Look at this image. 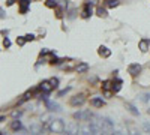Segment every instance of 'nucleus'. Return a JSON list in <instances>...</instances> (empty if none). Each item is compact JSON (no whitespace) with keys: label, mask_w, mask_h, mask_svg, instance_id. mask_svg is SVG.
I'll return each instance as SVG.
<instances>
[{"label":"nucleus","mask_w":150,"mask_h":135,"mask_svg":"<svg viewBox=\"0 0 150 135\" xmlns=\"http://www.w3.org/2000/svg\"><path fill=\"white\" fill-rule=\"evenodd\" d=\"M21 116H23V111H21V110H14V111H12V117L14 119L21 117Z\"/></svg>","instance_id":"obj_19"},{"label":"nucleus","mask_w":150,"mask_h":135,"mask_svg":"<svg viewBox=\"0 0 150 135\" xmlns=\"http://www.w3.org/2000/svg\"><path fill=\"white\" fill-rule=\"evenodd\" d=\"M11 128H12V131H23V129H24V128H23V123H21L20 120H17V119L11 123Z\"/></svg>","instance_id":"obj_11"},{"label":"nucleus","mask_w":150,"mask_h":135,"mask_svg":"<svg viewBox=\"0 0 150 135\" xmlns=\"http://www.w3.org/2000/svg\"><path fill=\"white\" fill-rule=\"evenodd\" d=\"M144 129H146V131H150V125H144Z\"/></svg>","instance_id":"obj_32"},{"label":"nucleus","mask_w":150,"mask_h":135,"mask_svg":"<svg viewBox=\"0 0 150 135\" xmlns=\"http://www.w3.org/2000/svg\"><path fill=\"white\" fill-rule=\"evenodd\" d=\"M98 53H99L101 57H110V56H111V51L108 50L107 47H99V51H98Z\"/></svg>","instance_id":"obj_13"},{"label":"nucleus","mask_w":150,"mask_h":135,"mask_svg":"<svg viewBox=\"0 0 150 135\" xmlns=\"http://www.w3.org/2000/svg\"><path fill=\"white\" fill-rule=\"evenodd\" d=\"M84 96L83 95H78V96H74L72 99H71V105H74V107H78V105H83L84 104Z\"/></svg>","instance_id":"obj_7"},{"label":"nucleus","mask_w":150,"mask_h":135,"mask_svg":"<svg viewBox=\"0 0 150 135\" xmlns=\"http://www.w3.org/2000/svg\"><path fill=\"white\" fill-rule=\"evenodd\" d=\"M42 129H44V126L39 125V123H32V125L29 126V131H30L32 134H41Z\"/></svg>","instance_id":"obj_6"},{"label":"nucleus","mask_w":150,"mask_h":135,"mask_svg":"<svg viewBox=\"0 0 150 135\" xmlns=\"http://www.w3.org/2000/svg\"><path fill=\"white\" fill-rule=\"evenodd\" d=\"M92 14H93V11H92V5L86 3V8H84V11H83V18H89Z\"/></svg>","instance_id":"obj_12"},{"label":"nucleus","mask_w":150,"mask_h":135,"mask_svg":"<svg viewBox=\"0 0 150 135\" xmlns=\"http://www.w3.org/2000/svg\"><path fill=\"white\" fill-rule=\"evenodd\" d=\"M98 15H99V17H107V11L102 9V8H99V9H98Z\"/></svg>","instance_id":"obj_23"},{"label":"nucleus","mask_w":150,"mask_h":135,"mask_svg":"<svg viewBox=\"0 0 150 135\" xmlns=\"http://www.w3.org/2000/svg\"><path fill=\"white\" fill-rule=\"evenodd\" d=\"M50 83L53 84V87L56 89V87H57V84H59V80H57V78H51V80H50Z\"/></svg>","instance_id":"obj_25"},{"label":"nucleus","mask_w":150,"mask_h":135,"mask_svg":"<svg viewBox=\"0 0 150 135\" xmlns=\"http://www.w3.org/2000/svg\"><path fill=\"white\" fill-rule=\"evenodd\" d=\"M18 2H20V5H21V12L26 14V12H27V8H29V5H30V0H18Z\"/></svg>","instance_id":"obj_14"},{"label":"nucleus","mask_w":150,"mask_h":135,"mask_svg":"<svg viewBox=\"0 0 150 135\" xmlns=\"http://www.w3.org/2000/svg\"><path fill=\"white\" fill-rule=\"evenodd\" d=\"M90 104H92L93 107H96V108H101V107H104V105H105V101H104L102 98H99V96H95V98H92Z\"/></svg>","instance_id":"obj_8"},{"label":"nucleus","mask_w":150,"mask_h":135,"mask_svg":"<svg viewBox=\"0 0 150 135\" xmlns=\"http://www.w3.org/2000/svg\"><path fill=\"white\" fill-rule=\"evenodd\" d=\"M0 12H2V15H0V17H2V18H5V17H6V15H5V9H2Z\"/></svg>","instance_id":"obj_31"},{"label":"nucleus","mask_w":150,"mask_h":135,"mask_svg":"<svg viewBox=\"0 0 150 135\" xmlns=\"http://www.w3.org/2000/svg\"><path fill=\"white\" fill-rule=\"evenodd\" d=\"M120 89H122V81H120V80H119V81H117L116 84L113 86V92H119V90H120Z\"/></svg>","instance_id":"obj_20"},{"label":"nucleus","mask_w":150,"mask_h":135,"mask_svg":"<svg viewBox=\"0 0 150 135\" xmlns=\"http://www.w3.org/2000/svg\"><path fill=\"white\" fill-rule=\"evenodd\" d=\"M3 45H5L6 48H9V47H11V41H9L8 38H5V39H3Z\"/></svg>","instance_id":"obj_26"},{"label":"nucleus","mask_w":150,"mask_h":135,"mask_svg":"<svg viewBox=\"0 0 150 135\" xmlns=\"http://www.w3.org/2000/svg\"><path fill=\"white\" fill-rule=\"evenodd\" d=\"M39 89H41V90H42L44 93H50V92L53 90V89H54V87H53V84H51L50 81H44L42 84L39 86Z\"/></svg>","instance_id":"obj_9"},{"label":"nucleus","mask_w":150,"mask_h":135,"mask_svg":"<svg viewBox=\"0 0 150 135\" xmlns=\"http://www.w3.org/2000/svg\"><path fill=\"white\" fill-rule=\"evenodd\" d=\"M26 42H27V41H26V38H24V36H21V38H18V39H17V44L20 45V47H21V45H24Z\"/></svg>","instance_id":"obj_22"},{"label":"nucleus","mask_w":150,"mask_h":135,"mask_svg":"<svg viewBox=\"0 0 150 135\" xmlns=\"http://www.w3.org/2000/svg\"><path fill=\"white\" fill-rule=\"evenodd\" d=\"M92 117H93V113H90L89 110H83V111H78L74 114L75 120H90Z\"/></svg>","instance_id":"obj_2"},{"label":"nucleus","mask_w":150,"mask_h":135,"mask_svg":"<svg viewBox=\"0 0 150 135\" xmlns=\"http://www.w3.org/2000/svg\"><path fill=\"white\" fill-rule=\"evenodd\" d=\"M107 5H108V8H116L119 6V0H107Z\"/></svg>","instance_id":"obj_18"},{"label":"nucleus","mask_w":150,"mask_h":135,"mask_svg":"<svg viewBox=\"0 0 150 135\" xmlns=\"http://www.w3.org/2000/svg\"><path fill=\"white\" fill-rule=\"evenodd\" d=\"M69 90H71V87H66V89H63V90H60V92H59V96H63V95H66Z\"/></svg>","instance_id":"obj_24"},{"label":"nucleus","mask_w":150,"mask_h":135,"mask_svg":"<svg viewBox=\"0 0 150 135\" xmlns=\"http://www.w3.org/2000/svg\"><path fill=\"white\" fill-rule=\"evenodd\" d=\"M126 108H128V110H129V111H131L132 114H135V116H140V111H138V110H137V108L134 107L132 104H129V102H126Z\"/></svg>","instance_id":"obj_15"},{"label":"nucleus","mask_w":150,"mask_h":135,"mask_svg":"<svg viewBox=\"0 0 150 135\" xmlns=\"http://www.w3.org/2000/svg\"><path fill=\"white\" fill-rule=\"evenodd\" d=\"M65 122L60 120V119H54V120H48L47 125H44V129H48L54 134H62L65 132Z\"/></svg>","instance_id":"obj_1"},{"label":"nucleus","mask_w":150,"mask_h":135,"mask_svg":"<svg viewBox=\"0 0 150 135\" xmlns=\"http://www.w3.org/2000/svg\"><path fill=\"white\" fill-rule=\"evenodd\" d=\"M128 72H129L132 77L138 75V74L141 72V65H140V63H131V65L128 66Z\"/></svg>","instance_id":"obj_4"},{"label":"nucleus","mask_w":150,"mask_h":135,"mask_svg":"<svg viewBox=\"0 0 150 135\" xmlns=\"http://www.w3.org/2000/svg\"><path fill=\"white\" fill-rule=\"evenodd\" d=\"M149 45H150V39H141L140 44H138L140 50L143 51V53H146V51L149 50Z\"/></svg>","instance_id":"obj_10"},{"label":"nucleus","mask_w":150,"mask_h":135,"mask_svg":"<svg viewBox=\"0 0 150 135\" xmlns=\"http://www.w3.org/2000/svg\"><path fill=\"white\" fill-rule=\"evenodd\" d=\"M14 2H15V0H8V6H11V5H14Z\"/></svg>","instance_id":"obj_30"},{"label":"nucleus","mask_w":150,"mask_h":135,"mask_svg":"<svg viewBox=\"0 0 150 135\" xmlns=\"http://www.w3.org/2000/svg\"><path fill=\"white\" fill-rule=\"evenodd\" d=\"M138 98H140L141 102H147L150 99V95L149 93H141V95H138Z\"/></svg>","instance_id":"obj_17"},{"label":"nucleus","mask_w":150,"mask_h":135,"mask_svg":"<svg viewBox=\"0 0 150 135\" xmlns=\"http://www.w3.org/2000/svg\"><path fill=\"white\" fill-rule=\"evenodd\" d=\"M50 53V50H47V48H44V50L41 51V56H45V54H48Z\"/></svg>","instance_id":"obj_29"},{"label":"nucleus","mask_w":150,"mask_h":135,"mask_svg":"<svg viewBox=\"0 0 150 135\" xmlns=\"http://www.w3.org/2000/svg\"><path fill=\"white\" fill-rule=\"evenodd\" d=\"M65 132L66 134H80V126L75 122H71L65 126Z\"/></svg>","instance_id":"obj_3"},{"label":"nucleus","mask_w":150,"mask_h":135,"mask_svg":"<svg viewBox=\"0 0 150 135\" xmlns=\"http://www.w3.org/2000/svg\"><path fill=\"white\" fill-rule=\"evenodd\" d=\"M47 6L48 8H56L57 6V0H47Z\"/></svg>","instance_id":"obj_21"},{"label":"nucleus","mask_w":150,"mask_h":135,"mask_svg":"<svg viewBox=\"0 0 150 135\" xmlns=\"http://www.w3.org/2000/svg\"><path fill=\"white\" fill-rule=\"evenodd\" d=\"M87 69H89V65H87V63H80V65L77 66V72H78V74H83Z\"/></svg>","instance_id":"obj_16"},{"label":"nucleus","mask_w":150,"mask_h":135,"mask_svg":"<svg viewBox=\"0 0 150 135\" xmlns=\"http://www.w3.org/2000/svg\"><path fill=\"white\" fill-rule=\"evenodd\" d=\"M45 104H47V108H48L50 111H62V108H60V105H59L57 102L47 99V101H45Z\"/></svg>","instance_id":"obj_5"},{"label":"nucleus","mask_w":150,"mask_h":135,"mask_svg":"<svg viewBox=\"0 0 150 135\" xmlns=\"http://www.w3.org/2000/svg\"><path fill=\"white\" fill-rule=\"evenodd\" d=\"M89 5H92V6H95V5H98V0H86Z\"/></svg>","instance_id":"obj_28"},{"label":"nucleus","mask_w":150,"mask_h":135,"mask_svg":"<svg viewBox=\"0 0 150 135\" xmlns=\"http://www.w3.org/2000/svg\"><path fill=\"white\" fill-rule=\"evenodd\" d=\"M24 38H26V41H33V39H35V35L29 33V35H26V36H24Z\"/></svg>","instance_id":"obj_27"},{"label":"nucleus","mask_w":150,"mask_h":135,"mask_svg":"<svg viewBox=\"0 0 150 135\" xmlns=\"http://www.w3.org/2000/svg\"><path fill=\"white\" fill-rule=\"evenodd\" d=\"M57 2H62V0H57Z\"/></svg>","instance_id":"obj_33"}]
</instances>
